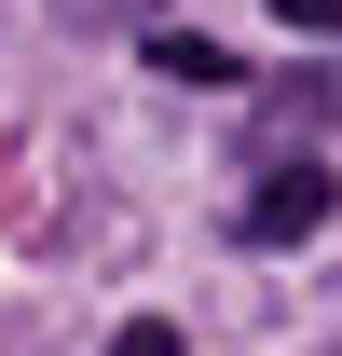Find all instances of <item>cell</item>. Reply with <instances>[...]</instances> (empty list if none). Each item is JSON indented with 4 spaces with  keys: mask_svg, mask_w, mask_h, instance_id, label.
Returning a JSON list of instances; mask_svg holds the SVG:
<instances>
[{
    "mask_svg": "<svg viewBox=\"0 0 342 356\" xmlns=\"http://www.w3.org/2000/svg\"><path fill=\"white\" fill-rule=\"evenodd\" d=\"M329 206H342V178L301 151V165H260V192L233 206V233L247 247H301V233H329Z\"/></svg>",
    "mask_w": 342,
    "mask_h": 356,
    "instance_id": "cell-1",
    "label": "cell"
},
{
    "mask_svg": "<svg viewBox=\"0 0 342 356\" xmlns=\"http://www.w3.org/2000/svg\"><path fill=\"white\" fill-rule=\"evenodd\" d=\"M110 356H178V329H165V315H124V329H110Z\"/></svg>",
    "mask_w": 342,
    "mask_h": 356,
    "instance_id": "cell-3",
    "label": "cell"
},
{
    "mask_svg": "<svg viewBox=\"0 0 342 356\" xmlns=\"http://www.w3.org/2000/svg\"><path fill=\"white\" fill-rule=\"evenodd\" d=\"M274 28H301V42H329V28H342V0H274Z\"/></svg>",
    "mask_w": 342,
    "mask_h": 356,
    "instance_id": "cell-4",
    "label": "cell"
},
{
    "mask_svg": "<svg viewBox=\"0 0 342 356\" xmlns=\"http://www.w3.org/2000/svg\"><path fill=\"white\" fill-rule=\"evenodd\" d=\"M151 69H165V83H233V55L192 42V28H165V42H151Z\"/></svg>",
    "mask_w": 342,
    "mask_h": 356,
    "instance_id": "cell-2",
    "label": "cell"
}]
</instances>
